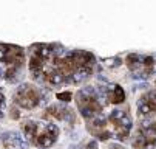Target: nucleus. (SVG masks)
I'll return each mask as SVG.
<instances>
[{"instance_id": "1", "label": "nucleus", "mask_w": 156, "mask_h": 149, "mask_svg": "<svg viewBox=\"0 0 156 149\" xmlns=\"http://www.w3.org/2000/svg\"><path fill=\"white\" fill-rule=\"evenodd\" d=\"M91 75V69L90 67H77V70L71 75L73 76V82L74 84H79V82H83L90 78Z\"/></svg>"}, {"instance_id": "2", "label": "nucleus", "mask_w": 156, "mask_h": 149, "mask_svg": "<svg viewBox=\"0 0 156 149\" xmlns=\"http://www.w3.org/2000/svg\"><path fill=\"white\" fill-rule=\"evenodd\" d=\"M37 143L42 146V149H47V147L53 146V143H54V138H53V137H50L48 134H45V135H39V138H37Z\"/></svg>"}, {"instance_id": "3", "label": "nucleus", "mask_w": 156, "mask_h": 149, "mask_svg": "<svg viewBox=\"0 0 156 149\" xmlns=\"http://www.w3.org/2000/svg\"><path fill=\"white\" fill-rule=\"evenodd\" d=\"M79 110H80V115H82L83 118H87V120L93 118V117H94V114H96V112L91 109V106H90V104H80Z\"/></svg>"}, {"instance_id": "4", "label": "nucleus", "mask_w": 156, "mask_h": 149, "mask_svg": "<svg viewBox=\"0 0 156 149\" xmlns=\"http://www.w3.org/2000/svg\"><path fill=\"white\" fill-rule=\"evenodd\" d=\"M48 79L53 86H60L62 82H65V78H63V73L60 72H53L51 75H48Z\"/></svg>"}, {"instance_id": "5", "label": "nucleus", "mask_w": 156, "mask_h": 149, "mask_svg": "<svg viewBox=\"0 0 156 149\" xmlns=\"http://www.w3.org/2000/svg\"><path fill=\"white\" fill-rule=\"evenodd\" d=\"M138 109H139V114H141V115H148L150 112H153V110L156 109V106L145 101V102H142V104L138 106Z\"/></svg>"}, {"instance_id": "6", "label": "nucleus", "mask_w": 156, "mask_h": 149, "mask_svg": "<svg viewBox=\"0 0 156 149\" xmlns=\"http://www.w3.org/2000/svg\"><path fill=\"white\" fill-rule=\"evenodd\" d=\"M25 135H27V140H33L36 137V124L33 121L27 123V126H25Z\"/></svg>"}, {"instance_id": "7", "label": "nucleus", "mask_w": 156, "mask_h": 149, "mask_svg": "<svg viewBox=\"0 0 156 149\" xmlns=\"http://www.w3.org/2000/svg\"><path fill=\"white\" fill-rule=\"evenodd\" d=\"M131 124H133L131 118H130L128 115H125V117L121 120V131H122L124 134H127V132L131 129Z\"/></svg>"}, {"instance_id": "8", "label": "nucleus", "mask_w": 156, "mask_h": 149, "mask_svg": "<svg viewBox=\"0 0 156 149\" xmlns=\"http://www.w3.org/2000/svg\"><path fill=\"white\" fill-rule=\"evenodd\" d=\"M124 99H125V93H124V90L118 86L116 90L113 92V101H115V102H122Z\"/></svg>"}, {"instance_id": "9", "label": "nucleus", "mask_w": 156, "mask_h": 149, "mask_svg": "<svg viewBox=\"0 0 156 149\" xmlns=\"http://www.w3.org/2000/svg\"><path fill=\"white\" fill-rule=\"evenodd\" d=\"M45 127H47V131L50 132V137H53V138L56 140V137L59 135V127H57L56 124H51V123L45 124Z\"/></svg>"}, {"instance_id": "10", "label": "nucleus", "mask_w": 156, "mask_h": 149, "mask_svg": "<svg viewBox=\"0 0 156 149\" xmlns=\"http://www.w3.org/2000/svg\"><path fill=\"white\" fill-rule=\"evenodd\" d=\"M104 64L107 67H118V65H121V59L119 58H107V59H104Z\"/></svg>"}, {"instance_id": "11", "label": "nucleus", "mask_w": 156, "mask_h": 149, "mask_svg": "<svg viewBox=\"0 0 156 149\" xmlns=\"http://www.w3.org/2000/svg\"><path fill=\"white\" fill-rule=\"evenodd\" d=\"M125 115H127V114H125L124 110H121V109H116V110H113V112H111L110 118L113 120V121H118V120L121 121V120H122V118H124Z\"/></svg>"}, {"instance_id": "12", "label": "nucleus", "mask_w": 156, "mask_h": 149, "mask_svg": "<svg viewBox=\"0 0 156 149\" xmlns=\"http://www.w3.org/2000/svg\"><path fill=\"white\" fill-rule=\"evenodd\" d=\"M6 54H8V50H6V47L0 45V62H3V61H5Z\"/></svg>"}, {"instance_id": "13", "label": "nucleus", "mask_w": 156, "mask_h": 149, "mask_svg": "<svg viewBox=\"0 0 156 149\" xmlns=\"http://www.w3.org/2000/svg\"><path fill=\"white\" fill-rule=\"evenodd\" d=\"M57 98H59L60 101H66V102H68V101L71 99V95H70V93H57Z\"/></svg>"}, {"instance_id": "14", "label": "nucleus", "mask_w": 156, "mask_h": 149, "mask_svg": "<svg viewBox=\"0 0 156 149\" xmlns=\"http://www.w3.org/2000/svg\"><path fill=\"white\" fill-rule=\"evenodd\" d=\"M142 61H144V64H145V65H153V64H154V59H153L151 56L142 58Z\"/></svg>"}, {"instance_id": "15", "label": "nucleus", "mask_w": 156, "mask_h": 149, "mask_svg": "<svg viewBox=\"0 0 156 149\" xmlns=\"http://www.w3.org/2000/svg\"><path fill=\"white\" fill-rule=\"evenodd\" d=\"M148 87H150V86H148V82H147V81H142V82H139V89H141V90H147Z\"/></svg>"}, {"instance_id": "16", "label": "nucleus", "mask_w": 156, "mask_h": 149, "mask_svg": "<svg viewBox=\"0 0 156 149\" xmlns=\"http://www.w3.org/2000/svg\"><path fill=\"white\" fill-rule=\"evenodd\" d=\"M88 149H98V141L96 140H93V141H90L88 143V146H87Z\"/></svg>"}, {"instance_id": "17", "label": "nucleus", "mask_w": 156, "mask_h": 149, "mask_svg": "<svg viewBox=\"0 0 156 149\" xmlns=\"http://www.w3.org/2000/svg\"><path fill=\"white\" fill-rule=\"evenodd\" d=\"M5 76H6V69L0 64V78H5Z\"/></svg>"}, {"instance_id": "18", "label": "nucleus", "mask_w": 156, "mask_h": 149, "mask_svg": "<svg viewBox=\"0 0 156 149\" xmlns=\"http://www.w3.org/2000/svg\"><path fill=\"white\" fill-rule=\"evenodd\" d=\"M98 79H99L101 82H108V79H107L105 76H102V75H99V76H98Z\"/></svg>"}]
</instances>
